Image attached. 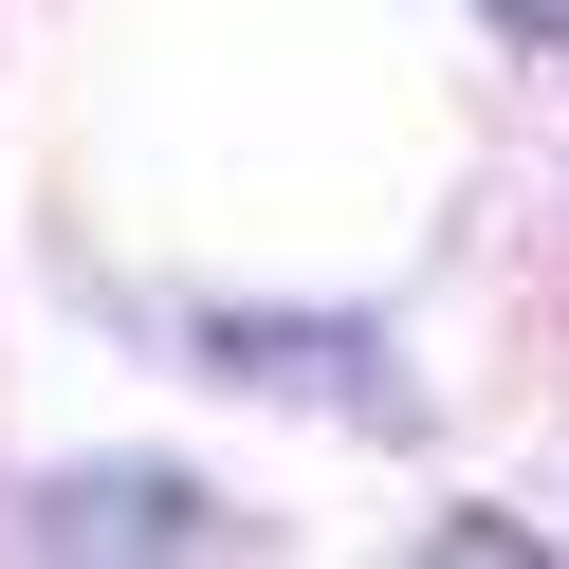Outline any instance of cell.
Instances as JSON below:
<instances>
[{
  "label": "cell",
  "instance_id": "cell-2",
  "mask_svg": "<svg viewBox=\"0 0 569 569\" xmlns=\"http://www.w3.org/2000/svg\"><path fill=\"white\" fill-rule=\"evenodd\" d=\"M496 19H515V38H569V0H496Z\"/></svg>",
  "mask_w": 569,
  "mask_h": 569
},
{
  "label": "cell",
  "instance_id": "cell-1",
  "mask_svg": "<svg viewBox=\"0 0 569 569\" xmlns=\"http://www.w3.org/2000/svg\"><path fill=\"white\" fill-rule=\"evenodd\" d=\"M38 551H221V515H202V478H56Z\"/></svg>",
  "mask_w": 569,
  "mask_h": 569
}]
</instances>
